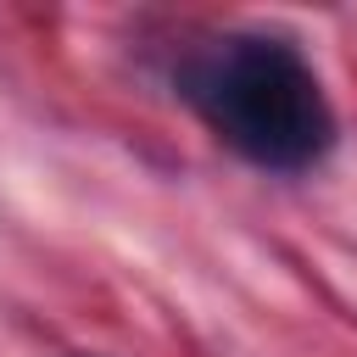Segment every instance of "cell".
<instances>
[{
  "instance_id": "obj_1",
  "label": "cell",
  "mask_w": 357,
  "mask_h": 357,
  "mask_svg": "<svg viewBox=\"0 0 357 357\" xmlns=\"http://www.w3.org/2000/svg\"><path fill=\"white\" fill-rule=\"evenodd\" d=\"M195 112L257 167L301 173L335 145V112L307 56L268 33H229L190 67Z\"/></svg>"
}]
</instances>
